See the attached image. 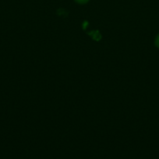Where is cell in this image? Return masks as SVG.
Wrapping results in <instances>:
<instances>
[{
  "label": "cell",
  "mask_w": 159,
  "mask_h": 159,
  "mask_svg": "<svg viewBox=\"0 0 159 159\" xmlns=\"http://www.w3.org/2000/svg\"><path fill=\"white\" fill-rule=\"evenodd\" d=\"M88 34H90V35H91L92 38H93L94 40H97V41H98V40H101V34H100V33L98 32V30L91 31V32H90V33H88Z\"/></svg>",
  "instance_id": "obj_1"
},
{
  "label": "cell",
  "mask_w": 159,
  "mask_h": 159,
  "mask_svg": "<svg viewBox=\"0 0 159 159\" xmlns=\"http://www.w3.org/2000/svg\"><path fill=\"white\" fill-rule=\"evenodd\" d=\"M75 2H76L77 4H80V5H84L86 4V3L88 2L90 0H74Z\"/></svg>",
  "instance_id": "obj_2"
},
{
  "label": "cell",
  "mask_w": 159,
  "mask_h": 159,
  "mask_svg": "<svg viewBox=\"0 0 159 159\" xmlns=\"http://www.w3.org/2000/svg\"><path fill=\"white\" fill-rule=\"evenodd\" d=\"M154 44L157 47V48H159V34H157V37H156L155 40H154Z\"/></svg>",
  "instance_id": "obj_3"
},
{
  "label": "cell",
  "mask_w": 159,
  "mask_h": 159,
  "mask_svg": "<svg viewBox=\"0 0 159 159\" xmlns=\"http://www.w3.org/2000/svg\"><path fill=\"white\" fill-rule=\"evenodd\" d=\"M61 11H62V12H60V10H59H59H58V12H57V13L59 14V16H63L64 14H65V15L66 16L67 12H65V11H63V9H61Z\"/></svg>",
  "instance_id": "obj_4"
}]
</instances>
